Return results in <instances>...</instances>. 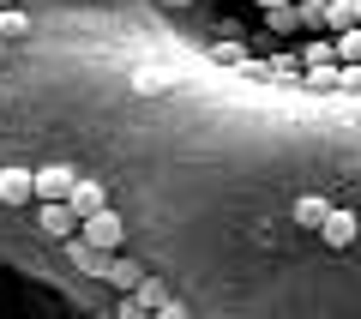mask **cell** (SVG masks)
Masks as SVG:
<instances>
[{
    "label": "cell",
    "instance_id": "25",
    "mask_svg": "<svg viewBox=\"0 0 361 319\" xmlns=\"http://www.w3.org/2000/svg\"><path fill=\"white\" fill-rule=\"evenodd\" d=\"M97 319H103V313H97ZM115 319H121V313H115Z\"/></svg>",
    "mask_w": 361,
    "mask_h": 319
},
{
    "label": "cell",
    "instance_id": "1",
    "mask_svg": "<svg viewBox=\"0 0 361 319\" xmlns=\"http://www.w3.org/2000/svg\"><path fill=\"white\" fill-rule=\"evenodd\" d=\"M78 235H85L90 247H103V253H115V247L127 241V223H121L115 211H97V217H85V223H78Z\"/></svg>",
    "mask_w": 361,
    "mask_h": 319
},
{
    "label": "cell",
    "instance_id": "24",
    "mask_svg": "<svg viewBox=\"0 0 361 319\" xmlns=\"http://www.w3.org/2000/svg\"><path fill=\"white\" fill-rule=\"evenodd\" d=\"M0 6H13V0H0Z\"/></svg>",
    "mask_w": 361,
    "mask_h": 319
},
{
    "label": "cell",
    "instance_id": "15",
    "mask_svg": "<svg viewBox=\"0 0 361 319\" xmlns=\"http://www.w3.org/2000/svg\"><path fill=\"white\" fill-rule=\"evenodd\" d=\"M133 295H139V301L151 307V313H157V307H163V301H175V295H169V283H157V277H145V283H139V289H133Z\"/></svg>",
    "mask_w": 361,
    "mask_h": 319
},
{
    "label": "cell",
    "instance_id": "17",
    "mask_svg": "<svg viewBox=\"0 0 361 319\" xmlns=\"http://www.w3.org/2000/svg\"><path fill=\"white\" fill-rule=\"evenodd\" d=\"M115 313H121V319H157V313H151V307H145V301H139V295H121V307H115Z\"/></svg>",
    "mask_w": 361,
    "mask_h": 319
},
{
    "label": "cell",
    "instance_id": "14",
    "mask_svg": "<svg viewBox=\"0 0 361 319\" xmlns=\"http://www.w3.org/2000/svg\"><path fill=\"white\" fill-rule=\"evenodd\" d=\"M349 61H361V25L337 30V66H349Z\"/></svg>",
    "mask_w": 361,
    "mask_h": 319
},
{
    "label": "cell",
    "instance_id": "4",
    "mask_svg": "<svg viewBox=\"0 0 361 319\" xmlns=\"http://www.w3.org/2000/svg\"><path fill=\"white\" fill-rule=\"evenodd\" d=\"M73 187H78V175H73L66 163L37 169V199H73Z\"/></svg>",
    "mask_w": 361,
    "mask_h": 319
},
{
    "label": "cell",
    "instance_id": "16",
    "mask_svg": "<svg viewBox=\"0 0 361 319\" xmlns=\"http://www.w3.org/2000/svg\"><path fill=\"white\" fill-rule=\"evenodd\" d=\"M325 25H331V30H349V25H355V0H331V6H325Z\"/></svg>",
    "mask_w": 361,
    "mask_h": 319
},
{
    "label": "cell",
    "instance_id": "8",
    "mask_svg": "<svg viewBox=\"0 0 361 319\" xmlns=\"http://www.w3.org/2000/svg\"><path fill=\"white\" fill-rule=\"evenodd\" d=\"M169 85H175L169 66H139V73H133V90H139V97H163Z\"/></svg>",
    "mask_w": 361,
    "mask_h": 319
},
{
    "label": "cell",
    "instance_id": "23",
    "mask_svg": "<svg viewBox=\"0 0 361 319\" xmlns=\"http://www.w3.org/2000/svg\"><path fill=\"white\" fill-rule=\"evenodd\" d=\"M355 25H361V0H355Z\"/></svg>",
    "mask_w": 361,
    "mask_h": 319
},
{
    "label": "cell",
    "instance_id": "18",
    "mask_svg": "<svg viewBox=\"0 0 361 319\" xmlns=\"http://www.w3.org/2000/svg\"><path fill=\"white\" fill-rule=\"evenodd\" d=\"M217 66H247V49H235V42H217Z\"/></svg>",
    "mask_w": 361,
    "mask_h": 319
},
{
    "label": "cell",
    "instance_id": "9",
    "mask_svg": "<svg viewBox=\"0 0 361 319\" xmlns=\"http://www.w3.org/2000/svg\"><path fill=\"white\" fill-rule=\"evenodd\" d=\"M319 241L325 247H349V241H355V217H349V211H331L325 229H319Z\"/></svg>",
    "mask_w": 361,
    "mask_h": 319
},
{
    "label": "cell",
    "instance_id": "12",
    "mask_svg": "<svg viewBox=\"0 0 361 319\" xmlns=\"http://www.w3.org/2000/svg\"><path fill=\"white\" fill-rule=\"evenodd\" d=\"M18 37H30V18L18 6H0V42H18Z\"/></svg>",
    "mask_w": 361,
    "mask_h": 319
},
{
    "label": "cell",
    "instance_id": "13",
    "mask_svg": "<svg viewBox=\"0 0 361 319\" xmlns=\"http://www.w3.org/2000/svg\"><path fill=\"white\" fill-rule=\"evenodd\" d=\"M307 90H343V66H307Z\"/></svg>",
    "mask_w": 361,
    "mask_h": 319
},
{
    "label": "cell",
    "instance_id": "11",
    "mask_svg": "<svg viewBox=\"0 0 361 319\" xmlns=\"http://www.w3.org/2000/svg\"><path fill=\"white\" fill-rule=\"evenodd\" d=\"M103 283H115L121 295H133V289H139V283H145V271L133 265V259H115V265H109V277H103Z\"/></svg>",
    "mask_w": 361,
    "mask_h": 319
},
{
    "label": "cell",
    "instance_id": "10",
    "mask_svg": "<svg viewBox=\"0 0 361 319\" xmlns=\"http://www.w3.org/2000/svg\"><path fill=\"white\" fill-rule=\"evenodd\" d=\"M265 30H271V37H289V30H307V25H301V6H295V0H289V6H271V13H265Z\"/></svg>",
    "mask_w": 361,
    "mask_h": 319
},
{
    "label": "cell",
    "instance_id": "21",
    "mask_svg": "<svg viewBox=\"0 0 361 319\" xmlns=\"http://www.w3.org/2000/svg\"><path fill=\"white\" fill-rule=\"evenodd\" d=\"M253 6H265V13H271V6H289V0H253Z\"/></svg>",
    "mask_w": 361,
    "mask_h": 319
},
{
    "label": "cell",
    "instance_id": "3",
    "mask_svg": "<svg viewBox=\"0 0 361 319\" xmlns=\"http://www.w3.org/2000/svg\"><path fill=\"white\" fill-rule=\"evenodd\" d=\"M66 259H73L78 271H90V277H109V265H115V253H103V247H90L85 235H73V241H61Z\"/></svg>",
    "mask_w": 361,
    "mask_h": 319
},
{
    "label": "cell",
    "instance_id": "22",
    "mask_svg": "<svg viewBox=\"0 0 361 319\" xmlns=\"http://www.w3.org/2000/svg\"><path fill=\"white\" fill-rule=\"evenodd\" d=\"M163 6H175V13H180V6H193V0H163Z\"/></svg>",
    "mask_w": 361,
    "mask_h": 319
},
{
    "label": "cell",
    "instance_id": "7",
    "mask_svg": "<svg viewBox=\"0 0 361 319\" xmlns=\"http://www.w3.org/2000/svg\"><path fill=\"white\" fill-rule=\"evenodd\" d=\"M337 205L331 199H319V193H307V199H295V223L301 229H325V217H331Z\"/></svg>",
    "mask_w": 361,
    "mask_h": 319
},
{
    "label": "cell",
    "instance_id": "6",
    "mask_svg": "<svg viewBox=\"0 0 361 319\" xmlns=\"http://www.w3.org/2000/svg\"><path fill=\"white\" fill-rule=\"evenodd\" d=\"M66 205L78 211V223H85V217H97V211H109V199H103V181H85V175H78V187H73V199H66Z\"/></svg>",
    "mask_w": 361,
    "mask_h": 319
},
{
    "label": "cell",
    "instance_id": "19",
    "mask_svg": "<svg viewBox=\"0 0 361 319\" xmlns=\"http://www.w3.org/2000/svg\"><path fill=\"white\" fill-rule=\"evenodd\" d=\"M337 54V42H307V66H325Z\"/></svg>",
    "mask_w": 361,
    "mask_h": 319
},
{
    "label": "cell",
    "instance_id": "5",
    "mask_svg": "<svg viewBox=\"0 0 361 319\" xmlns=\"http://www.w3.org/2000/svg\"><path fill=\"white\" fill-rule=\"evenodd\" d=\"M37 199V175L30 169H0V205H30Z\"/></svg>",
    "mask_w": 361,
    "mask_h": 319
},
{
    "label": "cell",
    "instance_id": "20",
    "mask_svg": "<svg viewBox=\"0 0 361 319\" xmlns=\"http://www.w3.org/2000/svg\"><path fill=\"white\" fill-rule=\"evenodd\" d=\"M157 319H193V313H187V301H163V307H157Z\"/></svg>",
    "mask_w": 361,
    "mask_h": 319
},
{
    "label": "cell",
    "instance_id": "2",
    "mask_svg": "<svg viewBox=\"0 0 361 319\" xmlns=\"http://www.w3.org/2000/svg\"><path fill=\"white\" fill-rule=\"evenodd\" d=\"M37 223H42V235H54V241H73V235H78V211L66 199H42Z\"/></svg>",
    "mask_w": 361,
    "mask_h": 319
}]
</instances>
